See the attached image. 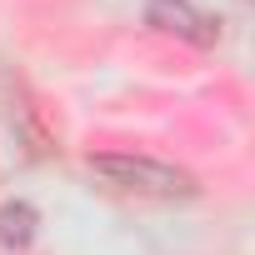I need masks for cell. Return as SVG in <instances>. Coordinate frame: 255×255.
Wrapping results in <instances>:
<instances>
[{"label": "cell", "mask_w": 255, "mask_h": 255, "mask_svg": "<svg viewBox=\"0 0 255 255\" xmlns=\"http://www.w3.org/2000/svg\"><path fill=\"white\" fill-rule=\"evenodd\" d=\"M95 175H105L110 185L130 190V195H150V200H190L195 195V175L150 160V155H95L90 160Z\"/></svg>", "instance_id": "1"}, {"label": "cell", "mask_w": 255, "mask_h": 255, "mask_svg": "<svg viewBox=\"0 0 255 255\" xmlns=\"http://www.w3.org/2000/svg\"><path fill=\"white\" fill-rule=\"evenodd\" d=\"M150 25L165 35H180L190 45H215L220 40V20L195 10L190 0H150Z\"/></svg>", "instance_id": "2"}, {"label": "cell", "mask_w": 255, "mask_h": 255, "mask_svg": "<svg viewBox=\"0 0 255 255\" xmlns=\"http://www.w3.org/2000/svg\"><path fill=\"white\" fill-rule=\"evenodd\" d=\"M35 225H40L35 205H25V200L0 205V245H15V250H25V245L35 240Z\"/></svg>", "instance_id": "3"}]
</instances>
